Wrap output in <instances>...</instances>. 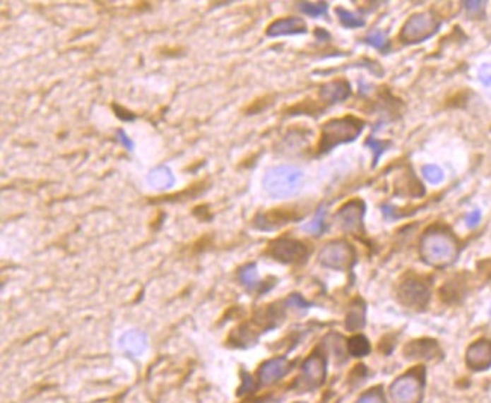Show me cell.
I'll return each mask as SVG.
<instances>
[{"label":"cell","mask_w":491,"mask_h":403,"mask_svg":"<svg viewBox=\"0 0 491 403\" xmlns=\"http://www.w3.org/2000/svg\"><path fill=\"white\" fill-rule=\"evenodd\" d=\"M302 215H298L297 210L293 209H269L265 212H259L253 224L256 228L261 231H276L280 230L281 227L290 224L292 221L300 219Z\"/></svg>","instance_id":"9c48e42d"},{"label":"cell","mask_w":491,"mask_h":403,"mask_svg":"<svg viewBox=\"0 0 491 403\" xmlns=\"http://www.w3.org/2000/svg\"><path fill=\"white\" fill-rule=\"evenodd\" d=\"M490 132H491V127H490Z\"/></svg>","instance_id":"8d00e7d4"},{"label":"cell","mask_w":491,"mask_h":403,"mask_svg":"<svg viewBox=\"0 0 491 403\" xmlns=\"http://www.w3.org/2000/svg\"><path fill=\"white\" fill-rule=\"evenodd\" d=\"M114 109H115V112H117V116L124 119V121H129V119H130V121H132V119L135 118L134 115H130V112L124 111V109H122L119 106H114Z\"/></svg>","instance_id":"836d02e7"},{"label":"cell","mask_w":491,"mask_h":403,"mask_svg":"<svg viewBox=\"0 0 491 403\" xmlns=\"http://www.w3.org/2000/svg\"><path fill=\"white\" fill-rule=\"evenodd\" d=\"M472 95H473V92L471 90L461 88V90H458L447 97L443 106L446 109H464V107H467L468 102H471Z\"/></svg>","instance_id":"7402d4cb"},{"label":"cell","mask_w":491,"mask_h":403,"mask_svg":"<svg viewBox=\"0 0 491 403\" xmlns=\"http://www.w3.org/2000/svg\"><path fill=\"white\" fill-rule=\"evenodd\" d=\"M403 355L408 359H419V361H435L442 358L440 344L432 339L413 340L403 347Z\"/></svg>","instance_id":"5bb4252c"},{"label":"cell","mask_w":491,"mask_h":403,"mask_svg":"<svg viewBox=\"0 0 491 403\" xmlns=\"http://www.w3.org/2000/svg\"><path fill=\"white\" fill-rule=\"evenodd\" d=\"M268 254L277 261L286 265H293L304 261L309 255V248L301 241L290 237H278L269 243Z\"/></svg>","instance_id":"52a82bcc"},{"label":"cell","mask_w":491,"mask_h":403,"mask_svg":"<svg viewBox=\"0 0 491 403\" xmlns=\"http://www.w3.org/2000/svg\"><path fill=\"white\" fill-rule=\"evenodd\" d=\"M419 251L425 263L444 269L452 266L460 257L461 242L449 225L434 222L423 231Z\"/></svg>","instance_id":"6da1fadb"},{"label":"cell","mask_w":491,"mask_h":403,"mask_svg":"<svg viewBox=\"0 0 491 403\" xmlns=\"http://www.w3.org/2000/svg\"><path fill=\"white\" fill-rule=\"evenodd\" d=\"M442 18L434 11H423L410 16L399 32V41L402 44H419L427 41L440 29Z\"/></svg>","instance_id":"3957f363"},{"label":"cell","mask_w":491,"mask_h":403,"mask_svg":"<svg viewBox=\"0 0 491 403\" xmlns=\"http://www.w3.org/2000/svg\"><path fill=\"white\" fill-rule=\"evenodd\" d=\"M366 41L369 42L370 46H374L375 49H383V47L386 46L387 38H386V35H384V32L374 30V32H370V34L367 35Z\"/></svg>","instance_id":"83f0119b"},{"label":"cell","mask_w":491,"mask_h":403,"mask_svg":"<svg viewBox=\"0 0 491 403\" xmlns=\"http://www.w3.org/2000/svg\"><path fill=\"white\" fill-rule=\"evenodd\" d=\"M307 26L305 21L300 17H285L274 20L266 29L268 37H283V35H297L305 34Z\"/></svg>","instance_id":"2e32d148"},{"label":"cell","mask_w":491,"mask_h":403,"mask_svg":"<svg viewBox=\"0 0 491 403\" xmlns=\"http://www.w3.org/2000/svg\"><path fill=\"white\" fill-rule=\"evenodd\" d=\"M464 6L467 9L468 16H471L472 18H479L484 16V9H485L484 2H464Z\"/></svg>","instance_id":"f546056e"},{"label":"cell","mask_w":491,"mask_h":403,"mask_svg":"<svg viewBox=\"0 0 491 403\" xmlns=\"http://www.w3.org/2000/svg\"><path fill=\"white\" fill-rule=\"evenodd\" d=\"M423 176L427 177L431 183H439L443 179L442 171L437 167H432V165L423 167Z\"/></svg>","instance_id":"1f68e13d"},{"label":"cell","mask_w":491,"mask_h":403,"mask_svg":"<svg viewBox=\"0 0 491 403\" xmlns=\"http://www.w3.org/2000/svg\"><path fill=\"white\" fill-rule=\"evenodd\" d=\"M471 290V275L467 272L447 279L439 290L440 299L447 305L461 303Z\"/></svg>","instance_id":"8fae6325"},{"label":"cell","mask_w":491,"mask_h":403,"mask_svg":"<svg viewBox=\"0 0 491 403\" xmlns=\"http://www.w3.org/2000/svg\"><path fill=\"white\" fill-rule=\"evenodd\" d=\"M357 403H384V396H383V393H381V391L372 390V391H369V393L360 397L357 400Z\"/></svg>","instance_id":"4dcf8cb0"},{"label":"cell","mask_w":491,"mask_h":403,"mask_svg":"<svg viewBox=\"0 0 491 403\" xmlns=\"http://www.w3.org/2000/svg\"><path fill=\"white\" fill-rule=\"evenodd\" d=\"M321 265L336 270H348L355 263V249L346 241H331L319 253Z\"/></svg>","instance_id":"8992f818"},{"label":"cell","mask_w":491,"mask_h":403,"mask_svg":"<svg viewBox=\"0 0 491 403\" xmlns=\"http://www.w3.org/2000/svg\"><path fill=\"white\" fill-rule=\"evenodd\" d=\"M305 231L313 233V234H319L324 230V210L321 209L316 216L313 217V221L310 224H307L304 227Z\"/></svg>","instance_id":"4316f807"},{"label":"cell","mask_w":491,"mask_h":403,"mask_svg":"<svg viewBox=\"0 0 491 403\" xmlns=\"http://www.w3.org/2000/svg\"><path fill=\"white\" fill-rule=\"evenodd\" d=\"M239 278H241L242 284L248 289H254L259 284V274L254 265H248L242 267L241 272H239Z\"/></svg>","instance_id":"d4e9b609"},{"label":"cell","mask_w":491,"mask_h":403,"mask_svg":"<svg viewBox=\"0 0 491 403\" xmlns=\"http://www.w3.org/2000/svg\"><path fill=\"white\" fill-rule=\"evenodd\" d=\"M431 299V284L427 278L416 274L403 277L398 286V301L407 308L423 310Z\"/></svg>","instance_id":"5b68a950"},{"label":"cell","mask_w":491,"mask_h":403,"mask_svg":"<svg viewBox=\"0 0 491 403\" xmlns=\"http://www.w3.org/2000/svg\"><path fill=\"white\" fill-rule=\"evenodd\" d=\"M302 179V171L293 167H278L266 174L264 184L272 198H288L300 191Z\"/></svg>","instance_id":"277c9868"},{"label":"cell","mask_w":491,"mask_h":403,"mask_svg":"<svg viewBox=\"0 0 491 403\" xmlns=\"http://www.w3.org/2000/svg\"><path fill=\"white\" fill-rule=\"evenodd\" d=\"M300 9H301V13H304L305 16H310V17H321V16H325L326 14V9H329V5H326L325 2H318V4H313V2H301L300 4Z\"/></svg>","instance_id":"484cf974"},{"label":"cell","mask_w":491,"mask_h":403,"mask_svg":"<svg viewBox=\"0 0 491 403\" xmlns=\"http://www.w3.org/2000/svg\"><path fill=\"white\" fill-rule=\"evenodd\" d=\"M466 366L473 372H484L491 367V340L478 339L466 349Z\"/></svg>","instance_id":"7c38bea8"},{"label":"cell","mask_w":491,"mask_h":403,"mask_svg":"<svg viewBox=\"0 0 491 403\" xmlns=\"http://www.w3.org/2000/svg\"><path fill=\"white\" fill-rule=\"evenodd\" d=\"M174 181H176V179H174L172 172L167 167H158L151 169L147 176V183L153 189L158 191L170 189L171 186H174Z\"/></svg>","instance_id":"44dd1931"},{"label":"cell","mask_w":491,"mask_h":403,"mask_svg":"<svg viewBox=\"0 0 491 403\" xmlns=\"http://www.w3.org/2000/svg\"><path fill=\"white\" fill-rule=\"evenodd\" d=\"M118 139H119V143H122L126 148H129V150H134V144H132V140H130L129 138H127V135L123 132V130H119V132H118Z\"/></svg>","instance_id":"e575fe53"},{"label":"cell","mask_w":491,"mask_h":403,"mask_svg":"<svg viewBox=\"0 0 491 403\" xmlns=\"http://www.w3.org/2000/svg\"><path fill=\"white\" fill-rule=\"evenodd\" d=\"M366 145H369L370 148H372V151L375 152V159H374V165H375V163L378 162V159L381 157V155H383V152L386 151L389 144L384 143V140H378L375 138H369L366 140Z\"/></svg>","instance_id":"f1b7e54d"},{"label":"cell","mask_w":491,"mask_h":403,"mask_svg":"<svg viewBox=\"0 0 491 403\" xmlns=\"http://www.w3.org/2000/svg\"><path fill=\"white\" fill-rule=\"evenodd\" d=\"M366 323V307L362 299H354L346 313L345 326L349 331L362 330Z\"/></svg>","instance_id":"ffe728a7"},{"label":"cell","mask_w":491,"mask_h":403,"mask_svg":"<svg viewBox=\"0 0 491 403\" xmlns=\"http://www.w3.org/2000/svg\"><path fill=\"white\" fill-rule=\"evenodd\" d=\"M481 78H483V80H484L485 83H490V82H491V67H490V65H487V67H484V68L481 70Z\"/></svg>","instance_id":"d590c367"},{"label":"cell","mask_w":491,"mask_h":403,"mask_svg":"<svg viewBox=\"0 0 491 403\" xmlns=\"http://www.w3.org/2000/svg\"><path fill=\"white\" fill-rule=\"evenodd\" d=\"M147 344H148V339L146 332L139 330H130L126 334H123L122 339H119V346H122V349L134 356L143 355L147 349Z\"/></svg>","instance_id":"d6986e66"},{"label":"cell","mask_w":491,"mask_h":403,"mask_svg":"<svg viewBox=\"0 0 491 403\" xmlns=\"http://www.w3.org/2000/svg\"><path fill=\"white\" fill-rule=\"evenodd\" d=\"M351 94V85L346 79H334L321 86L319 97L324 103H341L345 102Z\"/></svg>","instance_id":"e0dca14e"},{"label":"cell","mask_w":491,"mask_h":403,"mask_svg":"<svg viewBox=\"0 0 491 403\" xmlns=\"http://www.w3.org/2000/svg\"><path fill=\"white\" fill-rule=\"evenodd\" d=\"M395 193L402 198H422L425 188L411 168L403 169L395 180Z\"/></svg>","instance_id":"9a60e30c"},{"label":"cell","mask_w":491,"mask_h":403,"mask_svg":"<svg viewBox=\"0 0 491 403\" xmlns=\"http://www.w3.org/2000/svg\"><path fill=\"white\" fill-rule=\"evenodd\" d=\"M286 303L290 305V307H295V308H309V307H310L309 302H305V301L301 298V295H297V293H295V295H290V296L288 298Z\"/></svg>","instance_id":"d6a6232c"},{"label":"cell","mask_w":491,"mask_h":403,"mask_svg":"<svg viewBox=\"0 0 491 403\" xmlns=\"http://www.w3.org/2000/svg\"><path fill=\"white\" fill-rule=\"evenodd\" d=\"M336 14H337V17H339L341 23L345 28L355 29V28L365 26V20L362 17H358L357 14L351 13V11H348L345 8H336Z\"/></svg>","instance_id":"cb8c5ba5"},{"label":"cell","mask_w":491,"mask_h":403,"mask_svg":"<svg viewBox=\"0 0 491 403\" xmlns=\"http://www.w3.org/2000/svg\"><path fill=\"white\" fill-rule=\"evenodd\" d=\"M289 370V361L286 358H272L269 361H266L259 370V378L260 383L264 385H271L277 383L278 379H281L288 373Z\"/></svg>","instance_id":"ac0fdd59"},{"label":"cell","mask_w":491,"mask_h":403,"mask_svg":"<svg viewBox=\"0 0 491 403\" xmlns=\"http://www.w3.org/2000/svg\"><path fill=\"white\" fill-rule=\"evenodd\" d=\"M363 127L365 123L354 115L330 119L321 128L318 151L324 155V152L331 151L337 145L353 143L363 132Z\"/></svg>","instance_id":"7a4b0ae2"},{"label":"cell","mask_w":491,"mask_h":403,"mask_svg":"<svg viewBox=\"0 0 491 403\" xmlns=\"http://www.w3.org/2000/svg\"><path fill=\"white\" fill-rule=\"evenodd\" d=\"M390 396L395 403H420L423 399V379L414 373L398 378L390 387Z\"/></svg>","instance_id":"ba28073f"},{"label":"cell","mask_w":491,"mask_h":403,"mask_svg":"<svg viewBox=\"0 0 491 403\" xmlns=\"http://www.w3.org/2000/svg\"><path fill=\"white\" fill-rule=\"evenodd\" d=\"M366 205L360 198H353L346 201L336 213V221L339 222L341 228L348 233H360L363 227Z\"/></svg>","instance_id":"30bf717a"},{"label":"cell","mask_w":491,"mask_h":403,"mask_svg":"<svg viewBox=\"0 0 491 403\" xmlns=\"http://www.w3.org/2000/svg\"><path fill=\"white\" fill-rule=\"evenodd\" d=\"M326 364L325 358L319 354H313L302 364V375H301V387L302 388H316L319 387L326 375Z\"/></svg>","instance_id":"4fadbf2b"},{"label":"cell","mask_w":491,"mask_h":403,"mask_svg":"<svg viewBox=\"0 0 491 403\" xmlns=\"http://www.w3.org/2000/svg\"><path fill=\"white\" fill-rule=\"evenodd\" d=\"M348 351L353 356H366L370 352V344L366 337L354 335L348 342Z\"/></svg>","instance_id":"603a6c76"}]
</instances>
